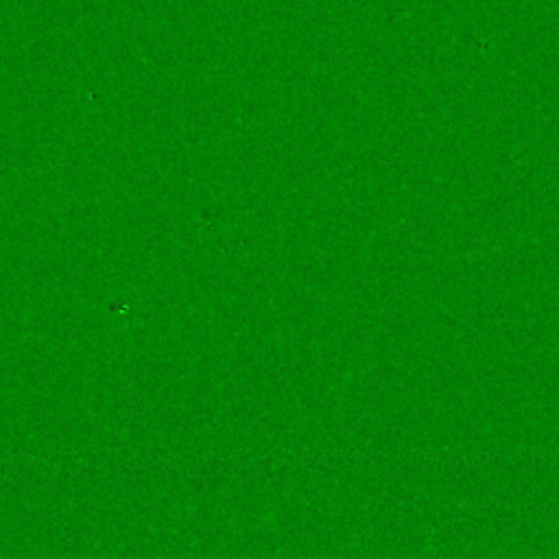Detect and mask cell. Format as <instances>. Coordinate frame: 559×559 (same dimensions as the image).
Segmentation results:
<instances>
[]
</instances>
